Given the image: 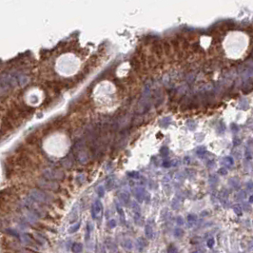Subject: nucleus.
<instances>
[{
  "instance_id": "f257e3e1",
  "label": "nucleus",
  "mask_w": 253,
  "mask_h": 253,
  "mask_svg": "<svg viewBox=\"0 0 253 253\" xmlns=\"http://www.w3.org/2000/svg\"><path fill=\"white\" fill-rule=\"evenodd\" d=\"M82 249H83V246H82L81 244H74L72 247V252L74 253H80L82 251Z\"/></svg>"
},
{
  "instance_id": "f03ea898",
  "label": "nucleus",
  "mask_w": 253,
  "mask_h": 253,
  "mask_svg": "<svg viewBox=\"0 0 253 253\" xmlns=\"http://www.w3.org/2000/svg\"><path fill=\"white\" fill-rule=\"evenodd\" d=\"M146 236L149 239L152 238V230L150 228V226H149V225L146 226Z\"/></svg>"
}]
</instances>
